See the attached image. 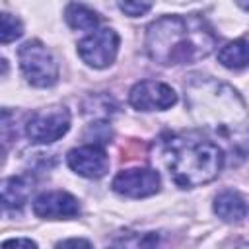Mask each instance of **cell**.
I'll list each match as a JSON object with an SVG mask.
<instances>
[{
  "label": "cell",
  "instance_id": "obj_7",
  "mask_svg": "<svg viewBox=\"0 0 249 249\" xmlns=\"http://www.w3.org/2000/svg\"><path fill=\"white\" fill-rule=\"evenodd\" d=\"M128 103L138 111H165L177 103V93L163 82L142 80L132 86Z\"/></svg>",
  "mask_w": 249,
  "mask_h": 249
},
{
  "label": "cell",
  "instance_id": "obj_11",
  "mask_svg": "<svg viewBox=\"0 0 249 249\" xmlns=\"http://www.w3.org/2000/svg\"><path fill=\"white\" fill-rule=\"evenodd\" d=\"M214 212L224 222L237 224V222H241L247 216L249 206H247L245 198L239 193H235V191H224V193H220L214 198Z\"/></svg>",
  "mask_w": 249,
  "mask_h": 249
},
{
  "label": "cell",
  "instance_id": "obj_14",
  "mask_svg": "<svg viewBox=\"0 0 249 249\" xmlns=\"http://www.w3.org/2000/svg\"><path fill=\"white\" fill-rule=\"evenodd\" d=\"M64 19L72 29H80V31L82 29H95L99 25V16L91 8L78 4V2H72L66 6Z\"/></svg>",
  "mask_w": 249,
  "mask_h": 249
},
{
  "label": "cell",
  "instance_id": "obj_19",
  "mask_svg": "<svg viewBox=\"0 0 249 249\" xmlns=\"http://www.w3.org/2000/svg\"><path fill=\"white\" fill-rule=\"evenodd\" d=\"M235 2H237V6H241L243 10L249 12V0H235Z\"/></svg>",
  "mask_w": 249,
  "mask_h": 249
},
{
  "label": "cell",
  "instance_id": "obj_1",
  "mask_svg": "<svg viewBox=\"0 0 249 249\" xmlns=\"http://www.w3.org/2000/svg\"><path fill=\"white\" fill-rule=\"evenodd\" d=\"M195 121L237 152L249 140V113L235 89L214 80H193L185 86Z\"/></svg>",
  "mask_w": 249,
  "mask_h": 249
},
{
  "label": "cell",
  "instance_id": "obj_15",
  "mask_svg": "<svg viewBox=\"0 0 249 249\" xmlns=\"http://www.w3.org/2000/svg\"><path fill=\"white\" fill-rule=\"evenodd\" d=\"M21 33H23V25H21V21H19L16 16L4 12V14H2V31H0L2 45H8V43L19 39Z\"/></svg>",
  "mask_w": 249,
  "mask_h": 249
},
{
  "label": "cell",
  "instance_id": "obj_2",
  "mask_svg": "<svg viewBox=\"0 0 249 249\" xmlns=\"http://www.w3.org/2000/svg\"><path fill=\"white\" fill-rule=\"evenodd\" d=\"M216 33L200 16H163L146 29V53L163 66L193 64L216 49Z\"/></svg>",
  "mask_w": 249,
  "mask_h": 249
},
{
  "label": "cell",
  "instance_id": "obj_8",
  "mask_svg": "<svg viewBox=\"0 0 249 249\" xmlns=\"http://www.w3.org/2000/svg\"><path fill=\"white\" fill-rule=\"evenodd\" d=\"M113 191L128 198H144L160 191V175L150 167L123 169L111 183Z\"/></svg>",
  "mask_w": 249,
  "mask_h": 249
},
{
  "label": "cell",
  "instance_id": "obj_18",
  "mask_svg": "<svg viewBox=\"0 0 249 249\" xmlns=\"http://www.w3.org/2000/svg\"><path fill=\"white\" fill-rule=\"evenodd\" d=\"M91 247V243L88 239H64V241H58L56 247Z\"/></svg>",
  "mask_w": 249,
  "mask_h": 249
},
{
  "label": "cell",
  "instance_id": "obj_17",
  "mask_svg": "<svg viewBox=\"0 0 249 249\" xmlns=\"http://www.w3.org/2000/svg\"><path fill=\"white\" fill-rule=\"evenodd\" d=\"M2 247H4V249H8V247H29V249H35V247H37V243H35V241H31V239L16 237V239H8V241H4V243H2Z\"/></svg>",
  "mask_w": 249,
  "mask_h": 249
},
{
  "label": "cell",
  "instance_id": "obj_5",
  "mask_svg": "<svg viewBox=\"0 0 249 249\" xmlns=\"http://www.w3.org/2000/svg\"><path fill=\"white\" fill-rule=\"evenodd\" d=\"M70 128V113L62 105L41 109L29 115L25 134L35 144H53L62 138Z\"/></svg>",
  "mask_w": 249,
  "mask_h": 249
},
{
  "label": "cell",
  "instance_id": "obj_16",
  "mask_svg": "<svg viewBox=\"0 0 249 249\" xmlns=\"http://www.w3.org/2000/svg\"><path fill=\"white\" fill-rule=\"evenodd\" d=\"M156 0H117L121 12H124L126 16L130 18H138V16H144L152 6H154Z\"/></svg>",
  "mask_w": 249,
  "mask_h": 249
},
{
  "label": "cell",
  "instance_id": "obj_3",
  "mask_svg": "<svg viewBox=\"0 0 249 249\" xmlns=\"http://www.w3.org/2000/svg\"><path fill=\"white\" fill-rule=\"evenodd\" d=\"M161 154L169 177L181 189L210 183L224 165L222 148L198 136H171L165 140Z\"/></svg>",
  "mask_w": 249,
  "mask_h": 249
},
{
  "label": "cell",
  "instance_id": "obj_4",
  "mask_svg": "<svg viewBox=\"0 0 249 249\" xmlns=\"http://www.w3.org/2000/svg\"><path fill=\"white\" fill-rule=\"evenodd\" d=\"M19 68L25 80L35 88H51L58 80V64L53 53L37 39L23 43L18 51Z\"/></svg>",
  "mask_w": 249,
  "mask_h": 249
},
{
  "label": "cell",
  "instance_id": "obj_6",
  "mask_svg": "<svg viewBox=\"0 0 249 249\" xmlns=\"http://www.w3.org/2000/svg\"><path fill=\"white\" fill-rule=\"evenodd\" d=\"M119 51V35L111 27H101L78 43V54L91 68H107L115 62Z\"/></svg>",
  "mask_w": 249,
  "mask_h": 249
},
{
  "label": "cell",
  "instance_id": "obj_12",
  "mask_svg": "<svg viewBox=\"0 0 249 249\" xmlns=\"http://www.w3.org/2000/svg\"><path fill=\"white\" fill-rule=\"evenodd\" d=\"M33 191V179L29 175L8 177L2 183V204L6 210L21 208L27 202L29 193Z\"/></svg>",
  "mask_w": 249,
  "mask_h": 249
},
{
  "label": "cell",
  "instance_id": "obj_10",
  "mask_svg": "<svg viewBox=\"0 0 249 249\" xmlns=\"http://www.w3.org/2000/svg\"><path fill=\"white\" fill-rule=\"evenodd\" d=\"M33 212L43 220H64L78 216L80 204L78 198L66 191H49L35 198Z\"/></svg>",
  "mask_w": 249,
  "mask_h": 249
},
{
  "label": "cell",
  "instance_id": "obj_13",
  "mask_svg": "<svg viewBox=\"0 0 249 249\" xmlns=\"http://www.w3.org/2000/svg\"><path fill=\"white\" fill-rule=\"evenodd\" d=\"M218 62L230 70H241L249 66V41L235 39V41L226 43L218 51Z\"/></svg>",
  "mask_w": 249,
  "mask_h": 249
},
{
  "label": "cell",
  "instance_id": "obj_9",
  "mask_svg": "<svg viewBox=\"0 0 249 249\" xmlns=\"http://www.w3.org/2000/svg\"><path fill=\"white\" fill-rule=\"evenodd\" d=\"M66 161L72 171L88 179H99L109 169V156L99 144H86L70 150Z\"/></svg>",
  "mask_w": 249,
  "mask_h": 249
}]
</instances>
